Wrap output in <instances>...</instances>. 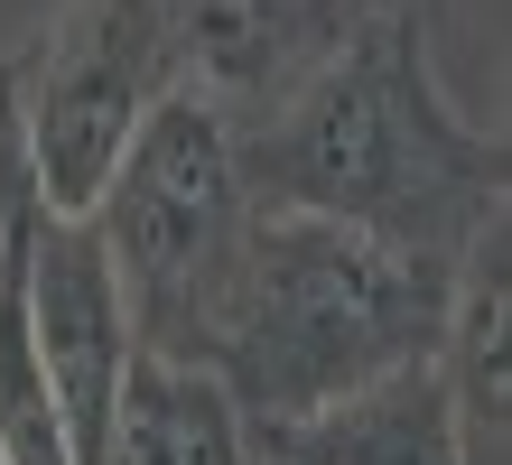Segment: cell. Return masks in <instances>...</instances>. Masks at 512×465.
Returning a JSON list of instances; mask_svg holds the SVG:
<instances>
[{"instance_id":"11","label":"cell","mask_w":512,"mask_h":465,"mask_svg":"<svg viewBox=\"0 0 512 465\" xmlns=\"http://www.w3.org/2000/svg\"><path fill=\"white\" fill-rule=\"evenodd\" d=\"M0 465H10V456H0Z\"/></svg>"},{"instance_id":"5","label":"cell","mask_w":512,"mask_h":465,"mask_svg":"<svg viewBox=\"0 0 512 465\" xmlns=\"http://www.w3.org/2000/svg\"><path fill=\"white\" fill-rule=\"evenodd\" d=\"M28 345H38L56 428H66V465H94L140 345H131L103 242L66 214H38V233H28Z\"/></svg>"},{"instance_id":"2","label":"cell","mask_w":512,"mask_h":465,"mask_svg":"<svg viewBox=\"0 0 512 465\" xmlns=\"http://www.w3.org/2000/svg\"><path fill=\"white\" fill-rule=\"evenodd\" d=\"M447 298H457L447 261L382 252L317 214H261L243 242V279L224 298V326L205 345V372L224 382L252 438H270V428H298L410 363H438Z\"/></svg>"},{"instance_id":"8","label":"cell","mask_w":512,"mask_h":465,"mask_svg":"<svg viewBox=\"0 0 512 465\" xmlns=\"http://www.w3.org/2000/svg\"><path fill=\"white\" fill-rule=\"evenodd\" d=\"M512 224H494L475 252L457 261V298H447V335H438V382L457 410L466 465H503L512 438V372H503V335H512Z\"/></svg>"},{"instance_id":"3","label":"cell","mask_w":512,"mask_h":465,"mask_svg":"<svg viewBox=\"0 0 512 465\" xmlns=\"http://www.w3.org/2000/svg\"><path fill=\"white\" fill-rule=\"evenodd\" d=\"M252 224H261V205L243 186V159H233V121L205 112L196 93H168L140 121V140L122 149L94 214H84V233L112 261L140 354L205 372V345H215L224 298L243 279Z\"/></svg>"},{"instance_id":"1","label":"cell","mask_w":512,"mask_h":465,"mask_svg":"<svg viewBox=\"0 0 512 465\" xmlns=\"http://www.w3.org/2000/svg\"><path fill=\"white\" fill-rule=\"evenodd\" d=\"M233 159L261 214H317V224H345L382 252L447 270L494 224H512V149L503 131L466 121L457 93L438 84L419 10L354 19V38L280 112L233 131Z\"/></svg>"},{"instance_id":"9","label":"cell","mask_w":512,"mask_h":465,"mask_svg":"<svg viewBox=\"0 0 512 465\" xmlns=\"http://www.w3.org/2000/svg\"><path fill=\"white\" fill-rule=\"evenodd\" d=\"M94 465H261V456H252V428L224 400L215 372L140 354L122 400H112V428H103Z\"/></svg>"},{"instance_id":"10","label":"cell","mask_w":512,"mask_h":465,"mask_svg":"<svg viewBox=\"0 0 512 465\" xmlns=\"http://www.w3.org/2000/svg\"><path fill=\"white\" fill-rule=\"evenodd\" d=\"M354 10H364V19H382V10H419V0H354Z\"/></svg>"},{"instance_id":"7","label":"cell","mask_w":512,"mask_h":465,"mask_svg":"<svg viewBox=\"0 0 512 465\" xmlns=\"http://www.w3.org/2000/svg\"><path fill=\"white\" fill-rule=\"evenodd\" d=\"M252 456L261 465H466V438H457L438 363H410L391 382L336 400V410L252 438Z\"/></svg>"},{"instance_id":"6","label":"cell","mask_w":512,"mask_h":465,"mask_svg":"<svg viewBox=\"0 0 512 465\" xmlns=\"http://www.w3.org/2000/svg\"><path fill=\"white\" fill-rule=\"evenodd\" d=\"M149 10H159L177 93H196L233 131L280 112L364 19L354 0H149Z\"/></svg>"},{"instance_id":"4","label":"cell","mask_w":512,"mask_h":465,"mask_svg":"<svg viewBox=\"0 0 512 465\" xmlns=\"http://www.w3.org/2000/svg\"><path fill=\"white\" fill-rule=\"evenodd\" d=\"M0 66H10V103H19L28 186L66 224L94 214L122 149L140 140V121L177 93V66H168L149 0H66L38 28V47L0 56Z\"/></svg>"}]
</instances>
